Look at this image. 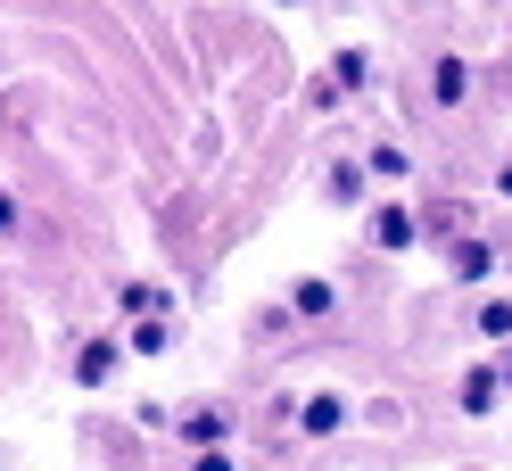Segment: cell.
<instances>
[{"label":"cell","instance_id":"obj_1","mask_svg":"<svg viewBox=\"0 0 512 471\" xmlns=\"http://www.w3.org/2000/svg\"><path fill=\"white\" fill-rule=\"evenodd\" d=\"M124 364H133V348H124L116 331H91L83 348H75V389H108Z\"/></svg>","mask_w":512,"mask_h":471},{"label":"cell","instance_id":"obj_2","mask_svg":"<svg viewBox=\"0 0 512 471\" xmlns=\"http://www.w3.org/2000/svg\"><path fill=\"white\" fill-rule=\"evenodd\" d=\"M174 447H182V455L232 447V414H223V405H190V414H174Z\"/></svg>","mask_w":512,"mask_h":471},{"label":"cell","instance_id":"obj_3","mask_svg":"<svg viewBox=\"0 0 512 471\" xmlns=\"http://www.w3.org/2000/svg\"><path fill=\"white\" fill-rule=\"evenodd\" d=\"M413 240H422V215H413L405 199H380L372 207V248H380V257H405Z\"/></svg>","mask_w":512,"mask_h":471},{"label":"cell","instance_id":"obj_4","mask_svg":"<svg viewBox=\"0 0 512 471\" xmlns=\"http://www.w3.org/2000/svg\"><path fill=\"white\" fill-rule=\"evenodd\" d=\"M455 405L479 422V414H496L504 405V364H463V389H455Z\"/></svg>","mask_w":512,"mask_h":471},{"label":"cell","instance_id":"obj_5","mask_svg":"<svg viewBox=\"0 0 512 471\" xmlns=\"http://www.w3.org/2000/svg\"><path fill=\"white\" fill-rule=\"evenodd\" d=\"M290 314H298V323H331V314H339V290H331L323 273H298V281H290Z\"/></svg>","mask_w":512,"mask_h":471},{"label":"cell","instance_id":"obj_6","mask_svg":"<svg viewBox=\"0 0 512 471\" xmlns=\"http://www.w3.org/2000/svg\"><path fill=\"white\" fill-rule=\"evenodd\" d=\"M339 430H347V397L314 389V397L298 405V438H339Z\"/></svg>","mask_w":512,"mask_h":471},{"label":"cell","instance_id":"obj_7","mask_svg":"<svg viewBox=\"0 0 512 471\" xmlns=\"http://www.w3.org/2000/svg\"><path fill=\"white\" fill-rule=\"evenodd\" d=\"M430 100H438V108H463V100H471V67H463L455 50L430 58Z\"/></svg>","mask_w":512,"mask_h":471},{"label":"cell","instance_id":"obj_8","mask_svg":"<svg viewBox=\"0 0 512 471\" xmlns=\"http://www.w3.org/2000/svg\"><path fill=\"white\" fill-rule=\"evenodd\" d=\"M446 273H455V281H488V273H496V240H488V232H463L455 257H446Z\"/></svg>","mask_w":512,"mask_h":471},{"label":"cell","instance_id":"obj_9","mask_svg":"<svg viewBox=\"0 0 512 471\" xmlns=\"http://www.w3.org/2000/svg\"><path fill=\"white\" fill-rule=\"evenodd\" d=\"M116 314H124V323H149V314H174V290H157V281H124V290H116Z\"/></svg>","mask_w":512,"mask_h":471},{"label":"cell","instance_id":"obj_10","mask_svg":"<svg viewBox=\"0 0 512 471\" xmlns=\"http://www.w3.org/2000/svg\"><path fill=\"white\" fill-rule=\"evenodd\" d=\"M174 339H182V323H174V314H149V323H133V339H124V348H133V356H174Z\"/></svg>","mask_w":512,"mask_h":471},{"label":"cell","instance_id":"obj_11","mask_svg":"<svg viewBox=\"0 0 512 471\" xmlns=\"http://www.w3.org/2000/svg\"><path fill=\"white\" fill-rule=\"evenodd\" d=\"M364 191H372V174L356 166V157H347V166H331V174H323V199H331V207H364Z\"/></svg>","mask_w":512,"mask_h":471},{"label":"cell","instance_id":"obj_12","mask_svg":"<svg viewBox=\"0 0 512 471\" xmlns=\"http://www.w3.org/2000/svg\"><path fill=\"white\" fill-rule=\"evenodd\" d=\"M479 339H496V348H512V298H479Z\"/></svg>","mask_w":512,"mask_h":471},{"label":"cell","instance_id":"obj_13","mask_svg":"<svg viewBox=\"0 0 512 471\" xmlns=\"http://www.w3.org/2000/svg\"><path fill=\"white\" fill-rule=\"evenodd\" d=\"M364 174H372V182H405V174H413V157H405L397 141H380V149L364 157Z\"/></svg>","mask_w":512,"mask_h":471},{"label":"cell","instance_id":"obj_14","mask_svg":"<svg viewBox=\"0 0 512 471\" xmlns=\"http://www.w3.org/2000/svg\"><path fill=\"white\" fill-rule=\"evenodd\" d=\"M331 83H339V91H372V58H364V50H339V58H331Z\"/></svg>","mask_w":512,"mask_h":471},{"label":"cell","instance_id":"obj_15","mask_svg":"<svg viewBox=\"0 0 512 471\" xmlns=\"http://www.w3.org/2000/svg\"><path fill=\"white\" fill-rule=\"evenodd\" d=\"M339 108V83L331 75H306V116H331Z\"/></svg>","mask_w":512,"mask_h":471},{"label":"cell","instance_id":"obj_16","mask_svg":"<svg viewBox=\"0 0 512 471\" xmlns=\"http://www.w3.org/2000/svg\"><path fill=\"white\" fill-rule=\"evenodd\" d=\"M190 471H240V455L232 447H207V455H190Z\"/></svg>","mask_w":512,"mask_h":471},{"label":"cell","instance_id":"obj_17","mask_svg":"<svg viewBox=\"0 0 512 471\" xmlns=\"http://www.w3.org/2000/svg\"><path fill=\"white\" fill-rule=\"evenodd\" d=\"M9 232H17V199L0 191V240H9Z\"/></svg>","mask_w":512,"mask_h":471},{"label":"cell","instance_id":"obj_18","mask_svg":"<svg viewBox=\"0 0 512 471\" xmlns=\"http://www.w3.org/2000/svg\"><path fill=\"white\" fill-rule=\"evenodd\" d=\"M496 364H504V389H512V348H504V356H496Z\"/></svg>","mask_w":512,"mask_h":471}]
</instances>
